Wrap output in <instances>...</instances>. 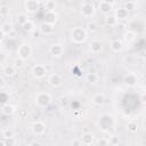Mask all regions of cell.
Masks as SVG:
<instances>
[{
    "instance_id": "cell-1",
    "label": "cell",
    "mask_w": 146,
    "mask_h": 146,
    "mask_svg": "<svg viewBox=\"0 0 146 146\" xmlns=\"http://www.w3.org/2000/svg\"><path fill=\"white\" fill-rule=\"evenodd\" d=\"M70 36H71L72 42H74V43H83L87 40L88 32L86 31V29H83L81 26H76V27L72 29Z\"/></svg>"
},
{
    "instance_id": "cell-2",
    "label": "cell",
    "mask_w": 146,
    "mask_h": 146,
    "mask_svg": "<svg viewBox=\"0 0 146 146\" xmlns=\"http://www.w3.org/2000/svg\"><path fill=\"white\" fill-rule=\"evenodd\" d=\"M80 11H81V15L84 17V18H91L95 13H96V6L92 1H82L81 6H80Z\"/></svg>"
},
{
    "instance_id": "cell-3",
    "label": "cell",
    "mask_w": 146,
    "mask_h": 146,
    "mask_svg": "<svg viewBox=\"0 0 146 146\" xmlns=\"http://www.w3.org/2000/svg\"><path fill=\"white\" fill-rule=\"evenodd\" d=\"M51 95L48 92H39L35 96V104L39 107H47L51 103Z\"/></svg>"
},
{
    "instance_id": "cell-4",
    "label": "cell",
    "mask_w": 146,
    "mask_h": 146,
    "mask_svg": "<svg viewBox=\"0 0 146 146\" xmlns=\"http://www.w3.org/2000/svg\"><path fill=\"white\" fill-rule=\"evenodd\" d=\"M114 2L113 1H107V0H102V1H99L98 2V5H97V8L96 9H98L103 15H105V16H107V15H110L111 14V11L114 9L113 7H114Z\"/></svg>"
},
{
    "instance_id": "cell-5",
    "label": "cell",
    "mask_w": 146,
    "mask_h": 146,
    "mask_svg": "<svg viewBox=\"0 0 146 146\" xmlns=\"http://www.w3.org/2000/svg\"><path fill=\"white\" fill-rule=\"evenodd\" d=\"M32 54V47L29 43H21L17 48V56L18 58L25 60L27 59Z\"/></svg>"
},
{
    "instance_id": "cell-6",
    "label": "cell",
    "mask_w": 146,
    "mask_h": 146,
    "mask_svg": "<svg viewBox=\"0 0 146 146\" xmlns=\"http://www.w3.org/2000/svg\"><path fill=\"white\" fill-rule=\"evenodd\" d=\"M99 129L103 130H108L111 127L114 125V117L110 114H104L99 117V122H98Z\"/></svg>"
},
{
    "instance_id": "cell-7",
    "label": "cell",
    "mask_w": 146,
    "mask_h": 146,
    "mask_svg": "<svg viewBox=\"0 0 146 146\" xmlns=\"http://www.w3.org/2000/svg\"><path fill=\"white\" fill-rule=\"evenodd\" d=\"M41 7L40 0H25L24 1V9L27 14L36 13Z\"/></svg>"
},
{
    "instance_id": "cell-8",
    "label": "cell",
    "mask_w": 146,
    "mask_h": 146,
    "mask_svg": "<svg viewBox=\"0 0 146 146\" xmlns=\"http://www.w3.org/2000/svg\"><path fill=\"white\" fill-rule=\"evenodd\" d=\"M32 75L35 78V79H42L48 72H47V68L44 65L42 64H36L32 67V71H31Z\"/></svg>"
},
{
    "instance_id": "cell-9",
    "label": "cell",
    "mask_w": 146,
    "mask_h": 146,
    "mask_svg": "<svg viewBox=\"0 0 146 146\" xmlns=\"http://www.w3.org/2000/svg\"><path fill=\"white\" fill-rule=\"evenodd\" d=\"M31 130L35 136H41L46 131V124L41 121H35V122H33V124L31 127Z\"/></svg>"
},
{
    "instance_id": "cell-10",
    "label": "cell",
    "mask_w": 146,
    "mask_h": 146,
    "mask_svg": "<svg viewBox=\"0 0 146 146\" xmlns=\"http://www.w3.org/2000/svg\"><path fill=\"white\" fill-rule=\"evenodd\" d=\"M48 83L54 88H58L63 83V78L57 73H51L48 76Z\"/></svg>"
},
{
    "instance_id": "cell-11",
    "label": "cell",
    "mask_w": 146,
    "mask_h": 146,
    "mask_svg": "<svg viewBox=\"0 0 146 146\" xmlns=\"http://www.w3.org/2000/svg\"><path fill=\"white\" fill-rule=\"evenodd\" d=\"M114 16H115V18L117 19V21H127L128 18H129V11L124 8V7H119V8H116L115 10H114V14H113Z\"/></svg>"
},
{
    "instance_id": "cell-12",
    "label": "cell",
    "mask_w": 146,
    "mask_h": 146,
    "mask_svg": "<svg viewBox=\"0 0 146 146\" xmlns=\"http://www.w3.org/2000/svg\"><path fill=\"white\" fill-rule=\"evenodd\" d=\"M49 51L54 57H60L64 54V47L60 43H52L49 48Z\"/></svg>"
},
{
    "instance_id": "cell-13",
    "label": "cell",
    "mask_w": 146,
    "mask_h": 146,
    "mask_svg": "<svg viewBox=\"0 0 146 146\" xmlns=\"http://www.w3.org/2000/svg\"><path fill=\"white\" fill-rule=\"evenodd\" d=\"M54 30H55V25L48 24V23H44V22H42L40 24V26H39V31L43 35H50V34H52Z\"/></svg>"
},
{
    "instance_id": "cell-14",
    "label": "cell",
    "mask_w": 146,
    "mask_h": 146,
    "mask_svg": "<svg viewBox=\"0 0 146 146\" xmlns=\"http://www.w3.org/2000/svg\"><path fill=\"white\" fill-rule=\"evenodd\" d=\"M123 82H124V84L128 86V87H135V86L137 84V82H138V76H137V74H135V73H128V74L123 78Z\"/></svg>"
},
{
    "instance_id": "cell-15",
    "label": "cell",
    "mask_w": 146,
    "mask_h": 146,
    "mask_svg": "<svg viewBox=\"0 0 146 146\" xmlns=\"http://www.w3.org/2000/svg\"><path fill=\"white\" fill-rule=\"evenodd\" d=\"M57 19H58V15H57L56 11H46V14H44V19H43L44 23L55 25V23L57 22Z\"/></svg>"
},
{
    "instance_id": "cell-16",
    "label": "cell",
    "mask_w": 146,
    "mask_h": 146,
    "mask_svg": "<svg viewBox=\"0 0 146 146\" xmlns=\"http://www.w3.org/2000/svg\"><path fill=\"white\" fill-rule=\"evenodd\" d=\"M110 48H111V50L113 52H120V51H122V49H123V42H122V40H120V39L112 40L111 43H110Z\"/></svg>"
},
{
    "instance_id": "cell-17",
    "label": "cell",
    "mask_w": 146,
    "mask_h": 146,
    "mask_svg": "<svg viewBox=\"0 0 146 146\" xmlns=\"http://www.w3.org/2000/svg\"><path fill=\"white\" fill-rule=\"evenodd\" d=\"M89 48H90V51L94 54V55H97L102 51V48H103V44L99 40H92L89 44Z\"/></svg>"
},
{
    "instance_id": "cell-18",
    "label": "cell",
    "mask_w": 146,
    "mask_h": 146,
    "mask_svg": "<svg viewBox=\"0 0 146 146\" xmlns=\"http://www.w3.org/2000/svg\"><path fill=\"white\" fill-rule=\"evenodd\" d=\"M91 102L96 106H103L104 103H105V96H104V94H102V92L95 94L92 96V98H91Z\"/></svg>"
},
{
    "instance_id": "cell-19",
    "label": "cell",
    "mask_w": 146,
    "mask_h": 146,
    "mask_svg": "<svg viewBox=\"0 0 146 146\" xmlns=\"http://www.w3.org/2000/svg\"><path fill=\"white\" fill-rule=\"evenodd\" d=\"M16 71H17V68H16L13 64H7V65H5V66H3L2 73H3L6 76L11 78V76H14V75L16 74Z\"/></svg>"
},
{
    "instance_id": "cell-20",
    "label": "cell",
    "mask_w": 146,
    "mask_h": 146,
    "mask_svg": "<svg viewBox=\"0 0 146 146\" xmlns=\"http://www.w3.org/2000/svg\"><path fill=\"white\" fill-rule=\"evenodd\" d=\"M136 36H137V33L133 31V30H127L124 33H123V40L127 42V43H130L132 41L136 40Z\"/></svg>"
},
{
    "instance_id": "cell-21",
    "label": "cell",
    "mask_w": 146,
    "mask_h": 146,
    "mask_svg": "<svg viewBox=\"0 0 146 146\" xmlns=\"http://www.w3.org/2000/svg\"><path fill=\"white\" fill-rule=\"evenodd\" d=\"M80 140H81L82 145L89 146V145H91L92 141H94V135H92L91 132H84V133L82 135V137L80 138Z\"/></svg>"
},
{
    "instance_id": "cell-22",
    "label": "cell",
    "mask_w": 146,
    "mask_h": 146,
    "mask_svg": "<svg viewBox=\"0 0 146 146\" xmlns=\"http://www.w3.org/2000/svg\"><path fill=\"white\" fill-rule=\"evenodd\" d=\"M16 112V107L11 104H5L1 108V113L5 114V115H11Z\"/></svg>"
},
{
    "instance_id": "cell-23",
    "label": "cell",
    "mask_w": 146,
    "mask_h": 146,
    "mask_svg": "<svg viewBox=\"0 0 146 146\" xmlns=\"http://www.w3.org/2000/svg\"><path fill=\"white\" fill-rule=\"evenodd\" d=\"M105 23H106L107 26H110V27H114V26H116V25L119 24V21L115 18L114 15L110 14V15L106 16V18H105Z\"/></svg>"
},
{
    "instance_id": "cell-24",
    "label": "cell",
    "mask_w": 146,
    "mask_h": 146,
    "mask_svg": "<svg viewBox=\"0 0 146 146\" xmlns=\"http://www.w3.org/2000/svg\"><path fill=\"white\" fill-rule=\"evenodd\" d=\"M0 29L2 30V32H3L6 35H9L11 32H14V25H13L11 22H6V23H3Z\"/></svg>"
},
{
    "instance_id": "cell-25",
    "label": "cell",
    "mask_w": 146,
    "mask_h": 146,
    "mask_svg": "<svg viewBox=\"0 0 146 146\" xmlns=\"http://www.w3.org/2000/svg\"><path fill=\"white\" fill-rule=\"evenodd\" d=\"M56 7H57V3L54 0H47L43 2V8L47 11H55Z\"/></svg>"
},
{
    "instance_id": "cell-26",
    "label": "cell",
    "mask_w": 146,
    "mask_h": 146,
    "mask_svg": "<svg viewBox=\"0 0 146 146\" xmlns=\"http://www.w3.org/2000/svg\"><path fill=\"white\" fill-rule=\"evenodd\" d=\"M86 79H87V82H88V83H90V84H95V83L98 82L99 76H98L97 73H94V72H92V73H88L87 76H86Z\"/></svg>"
},
{
    "instance_id": "cell-27",
    "label": "cell",
    "mask_w": 146,
    "mask_h": 146,
    "mask_svg": "<svg viewBox=\"0 0 146 146\" xmlns=\"http://www.w3.org/2000/svg\"><path fill=\"white\" fill-rule=\"evenodd\" d=\"M22 27H23V30H24L25 32H33V31L35 30V24H34L33 21L29 19L24 25H22Z\"/></svg>"
},
{
    "instance_id": "cell-28",
    "label": "cell",
    "mask_w": 146,
    "mask_h": 146,
    "mask_svg": "<svg viewBox=\"0 0 146 146\" xmlns=\"http://www.w3.org/2000/svg\"><path fill=\"white\" fill-rule=\"evenodd\" d=\"M127 129H128L129 132H131V133H136L137 130H138V124H137V122L133 121V120L129 121L128 124H127Z\"/></svg>"
},
{
    "instance_id": "cell-29",
    "label": "cell",
    "mask_w": 146,
    "mask_h": 146,
    "mask_svg": "<svg viewBox=\"0 0 146 146\" xmlns=\"http://www.w3.org/2000/svg\"><path fill=\"white\" fill-rule=\"evenodd\" d=\"M86 31L87 32H95V31H97V29H98V25H97V23L96 22H94V21H89L87 24H86Z\"/></svg>"
},
{
    "instance_id": "cell-30",
    "label": "cell",
    "mask_w": 146,
    "mask_h": 146,
    "mask_svg": "<svg viewBox=\"0 0 146 146\" xmlns=\"http://www.w3.org/2000/svg\"><path fill=\"white\" fill-rule=\"evenodd\" d=\"M27 21H29V17H27L26 13H21V14L17 15V23H18L21 26L24 25Z\"/></svg>"
},
{
    "instance_id": "cell-31",
    "label": "cell",
    "mask_w": 146,
    "mask_h": 146,
    "mask_svg": "<svg viewBox=\"0 0 146 146\" xmlns=\"http://www.w3.org/2000/svg\"><path fill=\"white\" fill-rule=\"evenodd\" d=\"M9 14H10V8H9V6H7V5H1V6H0V16H1V17H7V16H9Z\"/></svg>"
},
{
    "instance_id": "cell-32",
    "label": "cell",
    "mask_w": 146,
    "mask_h": 146,
    "mask_svg": "<svg viewBox=\"0 0 146 146\" xmlns=\"http://www.w3.org/2000/svg\"><path fill=\"white\" fill-rule=\"evenodd\" d=\"M128 11L130 10H135L137 9V1H127L124 2V6H123Z\"/></svg>"
},
{
    "instance_id": "cell-33",
    "label": "cell",
    "mask_w": 146,
    "mask_h": 146,
    "mask_svg": "<svg viewBox=\"0 0 146 146\" xmlns=\"http://www.w3.org/2000/svg\"><path fill=\"white\" fill-rule=\"evenodd\" d=\"M108 144L112 145V146H117V145L120 144V138H119L117 136L113 135V136L110 137V139H108Z\"/></svg>"
},
{
    "instance_id": "cell-34",
    "label": "cell",
    "mask_w": 146,
    "mask_h": 146,
    "mask_svg": "<svg viewBox=\"0 0 146 146\" xmlns=\"http://www.w3.org/2000/svg\"><path fill=\"white\" fill-rule=\"evenodd\" d=\"M3 143H5L6 146H16L17 140H16L15 137H9V138H6V139L3 140Z\"/></svg>"
},
{
    "instance_id": "cell-35",
    "label": "cell",
    "mask_w": 146,
    "mask_h": 146,
    "mask_svg": "<svg viewBox=\"0 0 146 146\" xmlns=\"http://www.w3.org/2000/svg\"><path fill=\"white\" fill-rule=\"evenodd\" d=\"M2 137H3V139L9 138V137H15V136H14V131H13L11 129H5V130L2 131Z\"/></svg>"
},
{
    "instance_id": "cell-36",
    "label": "cell",
    "mask_w": 146,
    "mask_h": 146,
    "mask_svg": "<svg viewBox=\"0 0 146 146\" xmlns=\"http://www.w3.org/2000/svg\"><path fill=\"white\" fill-rule=\"evenodd\" d=\"M97 146H108V138L100 137L97 140Z\"/></svg>"
},
{
    "instance_id": "cell-37",
    "label": "cell",
    "mask_w": 146,
    "mask_h": 146,
    "mask_svg": "<svg viewBox=\"0 0 146 146\" xmlns=\"http://www.w3.org/2000/svg\"><path fill=\"white\" fill-rule=\"evenodd\" d=\"M13 65H14L16 68H21V67H23V65H24V60L17 57V58L14 60V64H13Z\"/></svg>"
},
{
    "instance_id": "cell-38",
    "label": "cell",
    "mask_w": 146,
    "mask_h": 146,
    "mask_svg": "<svg viewBox=\"0 0 146 146\" xmlns=\"http://www.w3.org/2000/svg\"><path fill=\"white\" fill-rule=\"evenodd\" d=\"M18 117L19 119H25V117H27V110H24V108H22V110H18Z\"/></svg>"
},
{
    "instance_id": "cell-39",
    "label": "cell",
    "mask_w": 146,
    "mask_h": 146,
    "mask_svg": "<svg viewBox=\"0 0 146 146\" xmlns=\"http://www.w3.org/2000/svg\"><path fill=\"white\" fill-rule=\"evenodd\" d=\"M71 146H82V143L80 138H74L71 140Z\"/></svg>"
},
{
    "instance_id": "cell-40",
    "label": "cell",
    "mask_w": 146,
    "mask_h": 146,
    "mask_svg": "<svg viewBox=\"0 0 146 146\" xmlns=\"http://www.w3.org/2000/svg\"><path fill=\"white\" fill-rule=\"evenodd\" d=\"M67 105H68L67 98H62V99H60V106H62V107H66Z\"/></svg>"
},
{
    "instance_id": "cell-41",
    "label": "cell",
    "mask_w": 146,
    "mask_h": 146,
    "mask_svg": "<svg viewBox=\"0 0 146 146\" xmlns=\"http://www.w3.org/2000/svg\"><path fill=\"white\" fill-rule=\"evenodd\" d=\"M5 86H6V80H5V78L0 76V90H1V89H3V88H5Z\"/></svg>"
},
{
    "instance_id": "cell-42",
    "label": "cell",
    "mask_w": 146,
    "mask_h": 146,
    "mask_svg": "<svg viewBox=\"0 0 146 146\" xmlns=\"http://www.w3.org/2000/svg\"><path fill=\"white\" fill-rule=\"evenodd\" d=\"M30 146H43V145H42V143H40V141L33 140V141L30 143Z\"/></svg>"
},
{
    "instance_id": "cell-43",
    "label": "cell",
    "mask_w": 146,
    "mask_h": 146,
    "mask_svg": "<svg viewBox=\"0 0 146 146\" xmlns=\"http://www.w3.org/2000/svg\"><path fill=\"white\" fill-rule=\"evenodd\" d=\"M5 36H6V34H5V33L2 32V30L0 29V42H1V41L5 39Z\"/></svg>"
},
{
    "instance_id": "cell-44",
    "label": "cell",
    "mask_w": 146,
    "mask_h": 146,
    "mask_svg": "<svg viewBox=\"0 0 146 146\" xmlns=\"http://www.w3.org/2000/svg\"><path fill=\"white\" fill-rule=\"evenodd\" d=\"M0 146H6V145H5V143H3V141H1V140H0Z\"/></svg>"
},
{
    "instance_id": "cell-45",
    "label": "cell",
    "mask_w": 146,
    "mask_h": 146,
    "mask_svg": "<svg viewBox=\"0 0 146 146\" xmlns=\"http://www.w3.org/2000/svg\"><path fill=\"white\" fill-rule=\"evenodd\" d=\"M1 49H2V43L0 42V50H1Z\"/></svg>"
},
{
    "instance_id": "cell-46",
    "label": "cell",
    "mask_w": 146,
    "mask_h": 146,
    "mask_svg": "<svg viewBox=\"0 0 146 146\" xmlns=\"http://www.w3.org/2000/svg\"><path fill=\"white\" fill-rule=\"evenodd\" d=\"M0 120H1V113H0Z\"/></svg>"
},
{
    "instance_id": "cell-47",
    "label": "cell",
    "mask_w": 146,
    "mask_h": 146,
    "mask_svg": "<svg viewBox=\"0 0 146 146\" xmlns=\"http://www.w3.org/2000/svg\"><path fill=\"white\" fill-rule=\"evenodd\" d=\"M108 146H112V145H110V144H108Z\"/></svg>"
}]
</instances>
